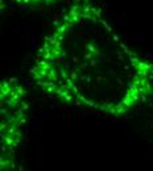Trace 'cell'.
<instances>
[{"label":"cell","mask_w":153,"mask_h":171,"mask_svg":"<svg viewBox=\"0 0 153 171\" xmlns=\"http://www.w3.org/2000/svg\"><path fill=\"white\" fill-rule=\"evenodd\" d=\"M9 1L15 3V4L20 5L24 8H46V7H51V5H56L58 3H62L65 0H9Z\"/></svg>","instance_id":"3"},{"label":"cell","mask_w":153,"mask_h":171,"mask_svg":"<svg viewBox=\"0 0 153 171\" xmlns=\"http://www.w3.org/2000/svg\"><path fill=\"white\" fill-rule=\"evenodd\" d=\"M29 117L28 91L15 78L0 83V164L1 170L16 167V154L20 149Z\"/></svg>","instance_id":"2"},{"label":"cell","mask_w":153,"mask_h":171,"mask_svg":"<svg viewBox=\"0 0 153 171\" xmlns=\"http://www.w3.org/2000/svg\"><path fill=\"white\" fill-rule=\"evenodd\" d=\"M29 76L46 98L110 118L153 108V62L116 33L96 0H74L38 45Z\"/></svg>","instance_id":"1"}]
</instances>
